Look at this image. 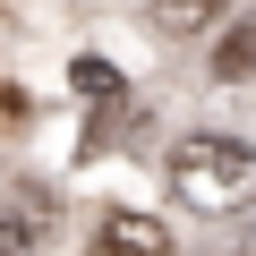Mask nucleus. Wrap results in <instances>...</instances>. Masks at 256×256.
Instances as JSON below:
<instances>
[{
  "instance_id": "nucleus-4",
  "label": "nucleus",
  "mask_w": 256,
  "mask_h": 256,
  "mask_svg": "<svg viewBox=\"0 0 256 256\" xmlns=\"http://www.w3.org/2000/svg\"><path fill=\"white\" fill-rule=\"evenodd\" d=\"M34 230H43L34 205H26V214H0V256H34Z\"/></svg>"
},
{
  "instance_id": "nucleus-2",
  "label": "nucleus",
  "mask_w": 256,
  "mask_h": 256,
  "mask_svg": "<svg viewBox=\"0 0 256 256\" xmlns=\"http://www.w3.org/2000/svg\"><path fill=\"white\" fill-rule=\"evenodd\" d=\"M86 256H171V230L154 214H102V230H94Z\"/></svg>"
},
{
  "instance_id": "nucleus-6",
  "label": "nucleus",
  "mask_w": 256,
  "mask_h": 256,
  "mask_svg": "<svg viewBox=\"0 0 256 256\" xmlns=\"http://www.w3.org/2000/svg\"><path fill=\"white\" fill-rule=\"evenodd\" d=\"M68 77H77V94H111V68H102V60H77Z\"/></svg>"
},
{
  "instance_id": "nucleus-5",
  "label": "nucleus",
  "mask_w": 256,
  "mask_h": 256,
  "mask_svg": "<svg viewBox=\"0 0 256 256\" xmlns=\"http://www.w3.org/2000/svg\"><path fill=\"white\" fill-rule=\"evenodd\" d=\"M248 60H256V34H230L222 43V77H248Z\"/></svg>"
},
{
  "instance_id": "nucleus-3",
  "label": "nucleus",
  "mask_w": 256,
  "mask_h": 256,
  "mask_svg": "<svg viewBox=\"0 0 256 256\" xmlns=\"http://www.w3.org/2000/svg\"><path fill=\"white\" fill-rule=\"evenodd\" d=\"M214 9H222V0H154L162 34H205V26H214Z\"/></svg>"
},
{
  "instance_id": "nucleus-1",
  "label": "nucleus",
  "mask_w": 256,
  "mask_h": 256,
  "mask_svg": "<svg viewBox=\"0 0 256 256\" xmlns=\"http://www.w3.org/2000/svg\"><path fill=\"white\" fill-rule=\"evenodd\" d=\"M162 180H171L180 214H248L256 205V146H239V137H180Z\"/></svg>"
}]
</instances>
